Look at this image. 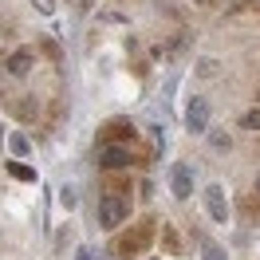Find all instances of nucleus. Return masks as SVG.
Masks as SVG:
<instances>
[{
	"instance_id": "1",
	"label": "nucleus",
	"mask_w": 260,
	"mask_h": 260,
	"mask_svg": "<svg viewBox=\"0 0 260 260\" xmlns=\"http://www.w3.org/2000/svg\"><path fill=\"white\" fill-rule=\"evenodd\" d=\"M126 213H130V205L122 193H103V201H99V225L103 229H118L126 221Z\"/></svg>"
},
{
	"instance_id": "2",
	"label": "nucleus",
	"mask_w": 260,
	"mask_h": 260,
	"mask_svg": "<svg viewBox=\"0 0 260 260\" xmlns=\"http://www.w3.org/2000/svg\"><path fill=\"white\" fill-rule=\"evenodd\" d=\"M150 233H154V225H150V221L134 225L126 237H122V244H118V256H134L138 248H146V244H150Z\"/></svg>"
},
{
	"instance_id": "3",
	"label": "nucleus",
	"mask_w": 260,
	"mask_h": 260,
	"mask_svg": "<svg viewBox=\"0 0 260 260\" xmlns=\"http://www.w3.org/2000/svg\"><path fill=\"white\" fill-rule=\"evenodd\" d=\"M185 126L193 134H205L209 130V99H189V111H185Z\"/></svg>"
},
{
	"instance_id": "4",
	"label": "nucleus",
	"mask_w": 260,
	"mask_h": 260,
	"mask_svg": "<svg viewBox=\"0 0 260 260\" xmlns=\"http://www.w3.org/2000/svg\"><path fill=\"white\" fill-rule=\"evenodd\" d=\"M134 162H138V158H134L126 146H107V150H103V158H99L103 170H126V166H134Z\"/></svg>"
},
{
	"instance_id": "5",
	"label": "nucleus",
	"mask_w": 260,
	"mask_h": 260,
	"mask_svg": "<svg viewBox=\"0 0 260 260\" xmlns=\"http://www.w3.org/2000/svg\"><path fill=\"white\" fill-rule=\"evenodd\" d=\"M170 189H174L178 201H185V197L193 193V174H189V166H174V170H170Z\"/></svg>"
},
{
	"instance_id": "6",
	"label": "nucleus",
	"mask_w": 260,
	"mask_h": 260,
	"mask_svg": "<svg viewBox=\"0 0 260 260\" xmlns=\"http://www.w3.org/2000/svg\"><path fill=\"white\" fill-rule=\"evenodd\" d=\"M205 209H209L213 221H229V201H225V189H221V185H209V189H205Z\"/></svg>"
},
{
	"instance_id": "7",
	"label": "nucleus",
	"mask_w": 260,
	"mask_h": 260,
	"mask_svg": "<svg viewBox=\"0 0 260 260\" xmlns=\"http://www.w3.org/2000/svg\"><path fill=\"white\" fill-rule=\"evenodd\" d=\"M134 142V130H130V122H122V118H118V122H107V126H103V134H99V142H103V146H107V142Z\"/></svg>"
},
{
	"instance_id": "8",
	"label": "nucleus",
	"mask_w": 260,
	"mask_h": 260,
	"mask_svg": "<svg viewBox=\"0 0 260 260\" xmlns=\"http://www.w3.org/2000/svg\"><path fill=\"white\" fill-rule=\"evenodd\" d=\"M8 71H12L16 79H20V75H28V71H32V51H24V48L12 51V55H8Z\"/></svg>"
},
{
	"instance_id": "9",
	"label": "nucleus",
	"mask_w": 260,
	"mask_h": 260,
	"mask_svg": "<svg viewBox=\"0 0 260 260\" xmlns=\"http://www.w3.org/2000/svg\"><path fill=\"white\" fill-rule=\"evenodd\" d=\"M8 150H12V154H20V158H28V154H32V142H28V138L16 130V134L8 138Z\"/></svg>"
},
{
	"instance_id": "10",
	"label": "nucleus",
	"mask_w": 260,
	"mask_h": 260,
	"mask_svg": "<svg viewBox=\"0 0 260 260\" xmlns=\"http://www.w3.org/2000/svg\"><path fill=\"white\" fill-rule=\"evenodd\" d=\"M8 178H16V181H36V170H32V166L12 162V166H8Z\"/></svg>"
},
{
	"instance_id": "11",
	"label": "nucleus",
	"mask_w": 260,
	"mask_h": 260,
	"mask_svg": "<svg viewBox=\"0 0 260 260\" xmlns=\"http://www.w3.org/2000/svg\"><path fill=\"white\" fill-rule=\"evenodd\" d=\"M241 126L244 130H260V107H252V111L241 114Z\"/></svg>"
},
{
	"instance_id": "12",
	"label": "nucleus",
	"mask_w": 260,
	"mask_h": 260,
	"mask_svg": "<svg viewBox=\"0 0 260 260\" xmlns=\"http://www.w3.org/2000/svg\"><path fill=\"white\" fill-rule=\"evenodd\" d=\"M201 256H205V260H225V248H221L217 241H205V248H201Z\"/></svg>"
},
{
	"instance_id": "13",
	"label": "nucleus",
	"mask_w": 260,
	"mask_h": 260,
	"mask_svg": "<svg viewBox=\"0 0 260 260\" xmlns=\"http://www.w3.org/2000/svg\"><path fill=\"white\" fill-rule=\"evenodd\" d=\"M16 114L24 118V122H28V118H36V99H24V103L16 107Z\"/></svg>"
},
{
	"instance_id": "14",
	"label": "nucleus",
	"mask_w": 260,
	"mask_h": 260,
	"mask_svg": "<svg viewBox=\"0 0 260 260\" xmlns=\"http://www.w3.org/2000/svg\"><path fill=\"white\" fill-rule=\"evenodd\" d=\"M213 150H221V154H229V134H221V130H213Z\"/></svg>"
},
{
	"instance_id": "15",
	"label": "nucleus",
	"mask_w": 260,
	"mask_h": 260,
	"mask_svg": "<svg viewBox=\"0 0 260 260\" xmlns=\"http://www.w3.org/2000/svg\"><path fill=\"white\" fill-rule=\"evenodd\" d=\"M166 248H170V252H181V237L174 229H166Z\"/></svg>"
},
{
	"instance_id": "16",
	"label": "nucleus",
	"mask_w": 260,
	"mask_h": 260,
	"mask_svg": "<svg viewBox=\"0 0 260 260\" xmlns=\"http://www.w3.org/2000/svg\"><path fill=\"white\" fill-rule=\"evenodd\" d=\"M59 201H63L67 209H75V201H79V193H75V189H71V185H67L63 193H59Z\"/></svg>"
},
{
	"instance_id": "17",
	"label": "nucleus",
	"mask_w": 260,
	"mask_h": 260,
	"mask_svg": "<svg viewBox=\"0 0 260 260\" xmlns=\"http://www.w3.org/2000/svg\"><path fill=\"white\" fill-rule=\"evenodd\" d=\"M36 12H44V16H51V8H55V0H32Z\"/></svg>"
},
{
	"instance_id": "18",
	"label": "nucleus",
	"mask_w": 260,
	"mask_h": 260,
	"mask_svg": "<svg viewBox=\"0 0 260 260\" xmlns=\"http://www.w3.org/2000/svg\"><path fill=\"white\" fill-rule=\"evenodd\" d=\"M75 260H91V252H87V248H79V252H75Z\"/></svg>"
},
{
	"instance_id": "19",
	"label": "nucleus",
	"mask_w": 260,
	"mask_h": 260,
	"mask_svg": "<svg viewBox=\"0 0 260 260\" xmlns=\"http://www.w3.org/2000/svg\"><path fill=\"white\" fill-rule=\"evenodd\" d=\"M91 4H95V0H79V8H83V12H87V8H91Z\"/></svg>"
},
{
	"instance_id": "20",
	"label": "nucleus",
	"mask_w": 260,
	"mask_h": 260,
	"mask_svg": "<svg viewBox=\"0 0 260 260\" xmlns=\"http://www.w3.org/2000/svg\"><path fill=\"white\" fill-rule=\"evenodd\" d=\"M256 189H260V178H256Z\"/></svg>"
}]
</instances>
